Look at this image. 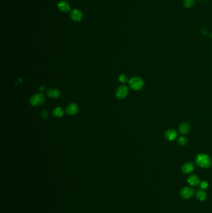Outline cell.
<instances>
[{"label":"cell","instance_id":"cell-16","mask_svg":"<svg viewBox=\"0 0 212 213\" xmlns=\"http://www.w3.org/2000/svg\"><path fill=\"white\" fill-rule=\"evenodd\" d=\"M177 143L180 146H185L187 144V139L185 137H180L177 140Z\"/></svg>","mask_w":212,"mask_h":213},{"label":"cell","instance_id":"cell-8","mask_svg":"<svg viewBox=\"0 0 212 213\" xmlns=\"http://www.w3.org/2000/svg\"><path fill=\"white\" fill-rule=\"evenodd\" d=\"M194 169L195 165L193 163H191V162H187V163H185L182 166V171L185 175H188L192 173Z\"/></svg>","mask_w":212,"mask_h":213},{"label":"cell","instance_id":"cell-15","mask_svg":"<svg viewBox=\"0 0 212 213\" xmlns=\"http://www.w3.org/2000/svg\"><path fill=\"white\" fill-rule=\"evenodd\" d=\"M52 114L54 117L57 118H60L64 115V110L61 107H57L53 110Z\"/></svg>","mask_w":212,"mask_h":213},{"label":"cell","instance_id":"cell-4","mask_svg":"<svg viewBox=\"0 0 212 213\" xmlns=\"http://www.w3.org/2000/svg\"><path fill=\"white\" fill-rule=\"evenodd\" d=\"M128 92L129 90L126 86H121L116 89L115 95L118 99H123L128 95Z\"/></svg>","mask_w":212,"mask_h":213},{"label":"cell","instance_id":"cell-9","mask_svg":"<svg viewBox=\"0 0 212 213\" xmlns=\"http://www.w3.org/2000/svg\"><path fill=\"white\" fill-rule=\"evenodd\" d=\"M46 95L50 98H57L60 96V92L56 89H49L47 90Z\"/></svg>","mask_w":212,"mask_h":213},{"label":"cell","instance_id":"cell-3","mask_svg":"<svg viewBox=\"0 0 212 213\" xmlns=\"http://www.w3.org/2000/svg\"><path fill=\"white\" fill-rule=\"evenodd\" d=\"M45 101V97L44 95L41 94H36L33 95L31 98H30V104L32 105L35 107H38L39 105H41L44 104Z\"/></svg>","mask_w":212,"mask_h":213},{"label":"cell","instance_id":"cell-21","mask_svg":"<svg viewBox=\"0 0 212 213\" xmlns=\"http://www.w3.org/2000/svg\"><path fill=\"white\" fill-rule=\"evenodd\" d=\"M39 90H40V91H41V92H43L45 90V87L44 86H41L39 87Z\"/></svg>","mask_w":212,"mask_h":213},{"label":"cell","instance_id":"cell-13","mask_svg":"<svg viewBox=\"0 0 212 213\" xmlns=\"http://www.w3.org/2000/svg\"><path fill=\"white\" fill-rule=\"evenodd\" d=\"M58 8L60 11L62 12H68L70 11V6L68 3L65 1H61L57 5Z\"/></svg>","mask_w":212,"mask_h":213},{"label":"cell","instance_id":"cell-6","mask_svg":"<svg viewBox=\"0 0 212 213\" xmlns=\"http://www.w3.org/2000/svg\"><path fill=\"white\" fill-rule=\"evenodd\" d=\"M70 16L74 21L78 22L80 21H81V19H82V17H83V15L82 11H80V9H74L72 10L71 12H70Z\"/></svg>","mask_w":212,"mask_h":213},{"label":"cell","instance_id":"cell-1","mask_svg":"<svg viewBox=\"0 0 212 213\" xmlns=\"http://www.w3.org/2000/svg\"><path fill=\"white\" fill-rule=\"evenodd\" d=\"M195 163L201 168H207L211 165V160L207 155L201 153L197 156L195 158Z\"/></svg>","mask_w":212,"mask_h":213},{"label":"cell","instance_id":"cell-11","mask_svg":"<svg viewBox=\"0 0 212 213\" xmlns=\"http://www.w3.org/2000/svg\"><path fill=\"white\" fill-rule=\"evenodd\" d=\"M187 182L191 186H197L200 183V181L198 176L195 175H191L189 176L187 179Z\"/></svg>","mask_w":212,"mask_h":213},{"label":"cell","instance_id":"cell-5","mask_svg":"<svg viewBox=\"0 0 212 213\" xmlns=\"http://www.w3.org/2000/svg\"><path fill=\"white\" fill-rule=\"evenodd\" d=\"M194 195V190L190 187H184L182 188L180 191V196L184 199H190L191 197H192Z\"/></svg>","mask_w":212,"mask_h":213},{"label":"cell","instance_id":"cell-20","mask_svg":"<svg viewBox=\"0 0 212 213\" xmlns=\"http://www.w3.org/2000/svg\"><path fill=\"white\" fill-rule=\"evenodd\" d=\"M41 117L44 118V119H47V117H48V113L46 110H44L41 113Z\"/></svg>","mask_w":212,"mask_h":213},{"label":"cell","instance_id":"cell-18","mask_svg":"<svg viewBox=\"0 0 212 213\" xmlns=\"http://www.w3.org/2000/svg\"><path fill=\"white\" fill-rule=\"evenodd\" d=\"M118 80L119 81V82L121 83H126L128 81V76L125 74H122V75H120L118 77Z\"/></svg>","mask_w":212,"mask_h":213},{"label":"cell","instance_id":"cell-19","mask_svg":"<svg viewBox=\"0 0 212 213\" xmlns=\"http://www.w3.org/2000/svg\"><path fill=\"white\" fill-rule=\"evenodd\" d=\"M208 187V182L206 181H203L200 182V188H201V189L202 190H205L206 189H207Z\"/></svg>","mask_w":212,"mask_h":213},{"label":"cell","instance_id":"cell-10","mask_svg":"<svg viewBox=\"0 0 212 213\" xmlns=\"http://www.w3.org/2000/svg\"><path fill=\"white\" fill-rule=\"evenodd\" d=\"M177 133L174 129H169L166 131L164 134L165 138L169 141H172L177 138Z\"/></svg>","mask_w":212,"mask_h":213},{"label":"cell","instance_id":"cell-7","mask_svg":"<svg viewBox=\"0 0 212 213\" xmlns=\"http://www.w3.org/2000/svg\"><path fill=\"white\" fill-rule=\"evenodd\" d=\"M78 111V107L76 104L72 103L67 105L65 108V112L68 115L73 116L76 115Z\"/></svg>","mask_w":212,"mask_h":213},{"label":"cell","instance_id":"cell-17","mask_svg":"<svg viewBox=\"0 0 212 213\" xmlns=\"http://www.w3.org/2000/svg\"><path fill=\"white\" fill-rule=\"evenodd\" d=\"M195 3V0H184V5L187 8H190L193 6Z\"/></svg>","mask_w":212,"mask_h":213},{"label":"cell","instance_id":"cell-2","mask_svg":"<svg viewBox=\"0 0 212 213\" xmlns=\"http://www.w3.org/2000/svg\"><path fill=\"white\" fill-rule=\"evenodd\" d=\"M129 85L132 89L139 90L144 86V81L139 77H134L129 80Z\"/></svg>","mask_w":212,"mask_h":213},{"label":"cell","instance_id":"cell-12","mask_svg":"<svg viewBox=\"0 0 212 213\" xmlns=\"http://www.w3.org/2000/svg\"><path fill=\"white\" fill-rule=\"evenodd\" d=\"M190 130V126L187 122H184L181 124L179 127V131L182 135H186L189 133Z\"/></svg>","mask_w":212,"mask_h":213},{"label":"cell","instance_id":"cell-14","mask_svg":"<svg viewBox=\"0 0 212 213\" xmlns=\"http://www.w3.org/2000/svg\"><path fill=\"white\" fill-rule=\"evenodd\" d=\"M195 196H196L197 199H198L199 201H205L207 197V193L202 189L197 191L196 194H195Z\"/></svg>","mask_w":212,"mask_h":213}]
</instances>
